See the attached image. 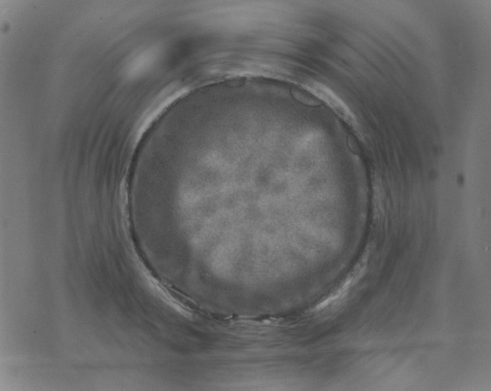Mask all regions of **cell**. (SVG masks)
Here are the masks:
<instances>
[{"instance_id": "cell-1", "label": "cell", "mask_w": 491, "mask_h": 391, "mask_svg": "<svg viewBox=\"0 0 491 391\" xmlns=\"http://www.w3.org/2000/svg\"><path fill=\"white\" fill-rule=\"evenodd\" d=\"M313 92L333 110H335L343 120L352 125L355 123V117H353L349 109L331 90L322 86V85H317L313 88Z\"/></svg>"}]
</instances>
